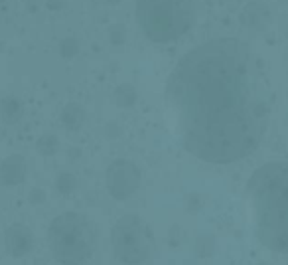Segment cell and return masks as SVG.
<instances>
[{
  "label": "cell",
  "instance_id": "cell-1",
  "mask_svg": "<svg viewBox=\"0 0 288 265\" xmlns=\"http://www.w3.org/2000/svg\"><path fill=\"white\" fill-rule=\"evenodd\" d=\"M166 99L186 149L215 165L249 157L270 115L260 62L235 38H215L188 52L168 77Z\"/></svg>",
  "mask_w": 288,
  "mask_h": 265
},
{
  "label": "cell",
  "instance_id": "cell-2",
  "mask_svg": "<svg viewBox=\"0 0 288 265\" xmlns=\"http://www.w3.org/2000/svg\"><path fill=\"white\" fill-rule=\"evenodd\" d=\"M258 239L272 251L288 253V161L262 165L249 178Z\"/></svg>",
  "mask_w": 288,
  "mask_h": 265
},
{
  "label": "cell",
  "instance_id": "cell-3",
  "mask_svg": "<svg viewBox=\"0 0 288 265\" xmlns=\"http://www.w3.org/2000/svg\"><path fill=\"white\" fill-rule=\"evenodd\" d=\"M95 228L77 212L60 214L48 228L50 251L62 265H79L89 259L95 249Z\"/></svg>",
  "mask_w": 288,
  "mask_h": 265
},
{
  "label": "cell",
  "instance_id": "cell-4",
  "mask_svg": "<svg viewBox=\"0 0 288 265\" xmlns=\"http://www.w3.org/2000/svg\"><path fill=\"white\" fill-rule=\"evenodd\" d=\"M136 18L146 36L168 42L184 34L193 20L192 0H138Z\"/></svg>",
  "mask_w": 288,
  "mask_h": 265
},
{
  "label": "cell",
  "instance_id": "cell-5",
  "mask_svg": "<svg viewBox=\"0 0 288 265\" xmlns=\"http://www.w3.org/2000/svg\"><path fill=\"white\" fill-rule=\"evenodd\" d=\"M111 245L115 257L125 265L144 263L154 251L152 230L138 216L127 214L111 230Z\"/></svg>",
  "mask_w": 288,
  "mask_h": 265
},
{
  "label": "cell",
  "instance_id": "cell-6",
  "mask_svg": "<svg viewBox=\"0 0 288 265\" xmlns=\"http://www.w3.org/2000/svg\"><path fill=\"white\" fill-rule=\"evenodd\" d=\"M140 184V172L130 161H115L107 170V188L115 200L130 198Z\"/></svg>",
  "mask_w": 288,
  "mask_h": 265
},
{
  "label": "cell",
  "instance_id": "cell-7",
  "mask_svg": "<svg viewBox=\"0 0 288 265\" xmlns=\"http://www.w3.org/2000/svg\"><path fill=\"white\" fill-rule=\"evenodd\" d=\"M4 247L12 257H24L34 249V233L24 224H12L4 232Z\"/></svg>",
  "mask_w": 288,
  "mask_h": 265
},
{
  "label": "cell",
  "instance_id": "cell-8",
  "mask_svg": "<svg viewBox=\"0 0 288 265\" xmlns=\"http://www.w3.org/2000/svg\"><path fill=\"white\" fill-rule=\"evenodd\" d=\"M26 178V161L20 155H10L0 165V184L18 186Z\"/></svg>",
  "mask_w": 288,
  "mask_h": 265
},
{
  "label": "cell",
  "instance_id": "cell-9",
  "mask_svg": "<svg viewBox=\"0 0 288 265\" xmlns=\"http://www.w3.org/2000/svg\"><path fill=\"white\" fill-rule=\"evenodd\" d=\"M20 115H22V109H20L18 101L6 99L2 103V117L6 123H16L20 119Z\"/></svg>",
  "mask_w": 288,
  "mask_h": 265
},
{
  "label": "cell",
  "instance_id": "cell-10",
  "mask_svg": "<svg viewBox=\"0 0 288 265\" xmlns=\"http://www.w3.org/2000/svg\"><path fill=\"white\" fill-rule=\"evenodd\" d=\"M75 186H77V180H75V176L73 174H69V172H64V174H60L58 176V180H56V188H58V192H62V194H71L73 190H75Z\"/></svg>",
  "mask_w": 288,
  "mask_h": 265
},
{
  "label": "cell",
  "instance_id": "cell-11",
  "mask_svg": "<svg viewBox=\"0 0 288 265\" xmlns=\"http://www.w3.org/2000/svg\"><path fill=\"white\" fill-rule=\"evenodd\" d=\"M38 151L42 153V155H54L56 151H58V139L54 137V135H44L40 141H38Z\"/></svg>",
  "mask_w": 288,
  "mask_h": 265
},
{
  "label": "cell",
  "instance_id": "cell-12",
  "mask_svg": "<svg viewBox=\"0 0 288 265\" xmlns=\"http://www.w3.org/2000/svg\"><path fill=\"white\" fill-rule=\"evenodd\" d=\"M44 200H46V194H44L42 190H32V192H30V202H32V204H42Z\"/></svg>",
  "mask_w": 288,
  "mask_h": 265
},
{
  "label": "cell",
  "instance_id": "cell-13",
  "mask_svg": "<svg viewBox=\"0 0 288 265\" xmlns=\"http://www.w3.org/2000/svg\"><path fill=\"white\" fill-rule=\"evenodd\" d=\"M258 265H268V263H258Z\"/></svg>",
  "mask_w": 288,
  "mask_h": 265
}]
</instances>
